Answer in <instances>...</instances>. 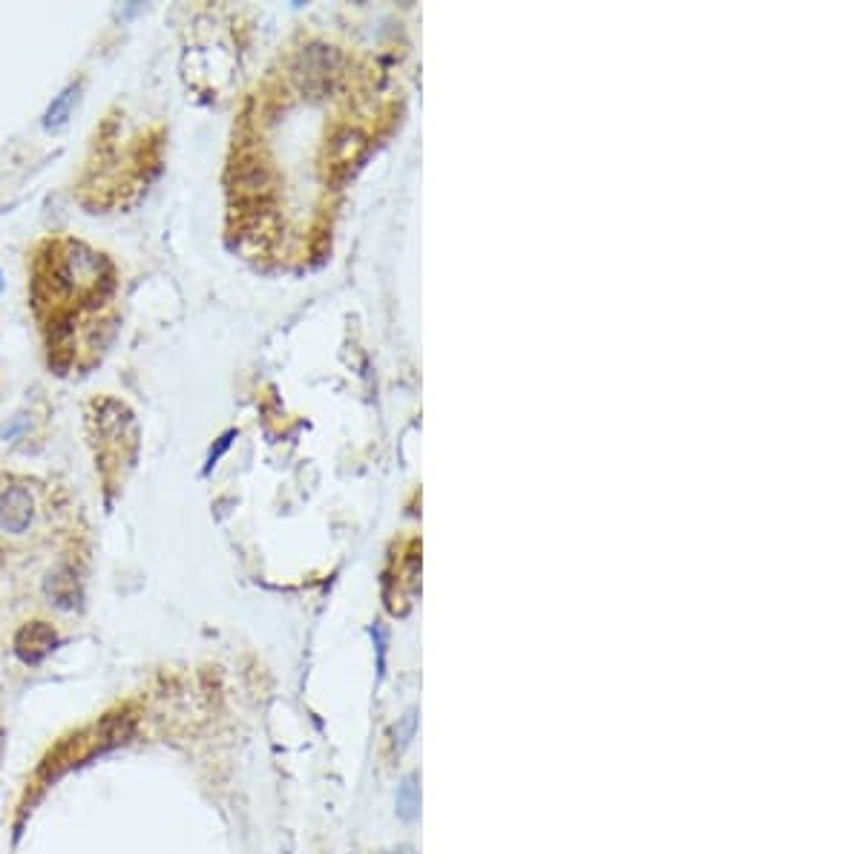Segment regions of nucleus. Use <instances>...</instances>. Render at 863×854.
Here are the masks:
<instances>
[{
  "label": "nucleus",
  "mask_w": 863,
  "mask_h": 854,
  "mask_svg": "<svg viewBox=\"0 0 863 854\" xmlns=\"http://www.w3.org/2000/svg\"><path fill=\"white\" fill-rule=\"evenodd\" d=\"M418 808L420 791L418 785H415V777H406L403 785H400V791H397V811H400L403 820H415V817H418Z\"/></svg>",
  "instance_id": "nucleus-6"
},
{
  "label": "nucleus",
  "mask_w": 863,
  "mask_h": 854,
  "mask_svg": "<svg viewBox=\"0 0 863 854\" xmlns=\"http://www.w3.org/2000/svg\"><path fill=\"white\" fill-rule=\"evenodd\" d=\"M38 285H47L49 294L58 300L90 302L110 291L113 271L104 256L87 248L84 242H61L52 248L47 271L38 277Z\"/></svg>",
  "instance_id": "nucleus-1"
},
{
  "label": "nucleus",
  "mask_w": 863,
  "mask_h": 854,
  "mask_svg": "<svg viewBox=\"0 0 863 854\" xmlns=\"http://www.w3.org/2000/svg\"><path fill=\"white\" fill-rule=\"evenodd\" d=\"M44 596L49 599L52 607L58 610H75L81 607L84 601V587H81V578L78 573L67 567V564H58L52 567L44 578Z\"/></svg>",
  "instance_id": "nucleus-4"
},
{
  "label": "nucleus",
  "mask_w": 863,
  "mask_h": 854,
  "mask_svg": "<svg viewBox=\"0 0 863 854\" xmlns=\"http://www.w3.org/2000/svg\"><path fill=\"white\" fill-rule=\"evenodd\" d=\"M58 645H61V636L49 622H26L15 633V656L24 662L26 668L41 665L49 653L58 650Z\"/></svg>",
  "instance_id": "nucleus-3"
},
{
  "label": "nucleus",
  "mask_w": 863,
  "mask_h": 854,
  "mask_svg": "<svg viewBox=\"0 0 863 854\" xmlns=\"http://www.w3.org/2000/svg\"><path fill=\"white\" fill-rule=\"evenodd\" d=\"M78 93H81V84H70V87H64L61 93L52 98V104H49L47 113H44V127H47V130H61V127L70 121L72 107H75V101H78Z\"/></svg>",
  "instance_id": "nucleus-5"
},
{
  "label": "nucleus",
  "mask_w": 863,
  "mask_h": 854,
  "mask_svg": "<svg viewBox=\"0 0 863 854\" xmlns=\"http://www.w3.org/2000/svg\"><path fill=\"white\" fill-rule=\"evenodd\" d=\"M38 501L35 492L26 484H12L0 489V532L3 535H26L35 524Z\"/></svg>",
  "instance_id": "nucleus-2"
}]
</instances>
